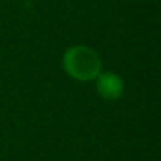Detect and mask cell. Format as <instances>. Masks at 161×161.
Masks as SVG:
<instances>
[{
  "mask_svg": "<svg viewBox=\"0 0 161 161\" xmlns=\"http://www.w3.org/2000/svg\"><path fill=\"white\" fill-rule=\"evenodd\" d=\"M63 66L71 78L78 81H90L101 73V57L90 47L75 45L66 50Z\"/></svg>",
  "mask_w": 161,
  "mask_h": 161,
  "instance_id": "6da1fadb",
  "label": "cell"
},
{
  "mask_svg": "<svg viewBox=\"0 0 161 161\" xmlns=\"http://www.w3.org/2000/svg\"><path fill=\"white\" fill-rule=\"evenodd\" d=\"M97 90L101 94V97L108 99V101H116L123 94V81L114 73H99Z\"/></svg>",
  "mask_w": 161,
  "mask_h": 161,
  "instance_id": "7a4b0ae2",
  "label": "cell"
}]
</instances>
